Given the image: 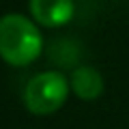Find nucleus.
Returning a JSON list of instances; mask_svg holds the SVG:
<instances>
[{
  "instance_id": "obj_1",
  "label": "nucleus",
  "mask_w": 129,
  "mask_h": 129,
  "mask_svg": "<svg viewBox=\"0 0 129 129\" xmlns=\"http://www.w3.org/2000/svg\"><path fill=\"white\" fill-rule=\"evenodd\" d=\"M43 52V35L35 19L22 13L0 17V58L11 67H28Z\"/></svg>"
},
{
  "instance_id": "obj_2",
  "label": "nucleus",
  "mask_w": 129,
  "mask_h": 129,
  "mask_svg": "<svg viewBox=\"0 0 129 129\" xmlns=\"http://www.w3.org/2000/svg\"><path fill=\"white\" fill-rule=\"evenodd\" d=\"M71 84L60 71H41L26 82L22 101L35 116H50L58 112L69 99Z\"/></svg>"
},
{
  "instance_id": "obj_3",
  "label": "nucleus",
  "mask_w": 129,
  "mask_h": 129,
  "mask_svg": "<svg viewBox=\"0 0 129 129\" xmlns=\"http://www.w3.org/2000/svg\"><path fill=\"white\" fill-rule=\"evenodd\" d=\"M30 15L43 28H60L75 15L73 0H30Z\"/></svg>"
},
{
  "instance_id": "obj_4",
  "label": "nucleus",
  "mask_w": 129,
  "mask_h": 129,
  "mask_svg": "<svg viewBox=\"0 0 129 129\" xmlns=\"http://www.w3.org/2000/svg\"><path fill=\"white\" fill-rule=\"evenodd\" d=\"M69 84H71V92L82 101H97L106 88L103 75L95 67H88V64L73 69V73L69 75Z\"/></svg>"
}]
</instances>
